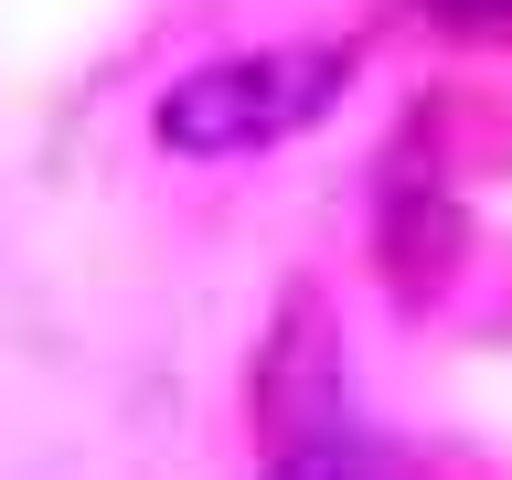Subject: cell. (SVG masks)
Listing matches in <instances>:
<instances>
[{"label":"cell","instance_id":"1","mask_svg":"<svg viewBox=\"0 0 512 480\" xmlns=\"http://www.w3.org/2000/svg\"><path fill=\"white\" fill-rule=\"evenodd\" d=\"M352 86V54L331 43H288V54H224L203 75L160 96V150L182 160H235V150H278Z\"/></svg>","mask_w":512,"mask_h":480},{"label":"cell","instance_id":"2","mask_svg":"<svg viewBox=\"0 0 512 480\" xmlns=\"http://www.w3.org/2000/svg\"><path fill=\"white\" fill-rule=\"evenodd\" d=\"M278 480H427L395 438L374 427H342V416H320V427H288L278 438Z\"/></svg>","mask_w":512,"mask_h":480},{"label":"cell","instance_id":"3","mask_svg":"<svg viewBox=\"0 0 512 480\" xmlns=\"http://www.w3.org/2000/svg\"><path fill=\"white\" fill-rule=\"evenodd\" d=\"M427 11H438V22H502L512 0H427Z\"/></svg>","mask_w":512,"mask_h":480}]
</instances>
